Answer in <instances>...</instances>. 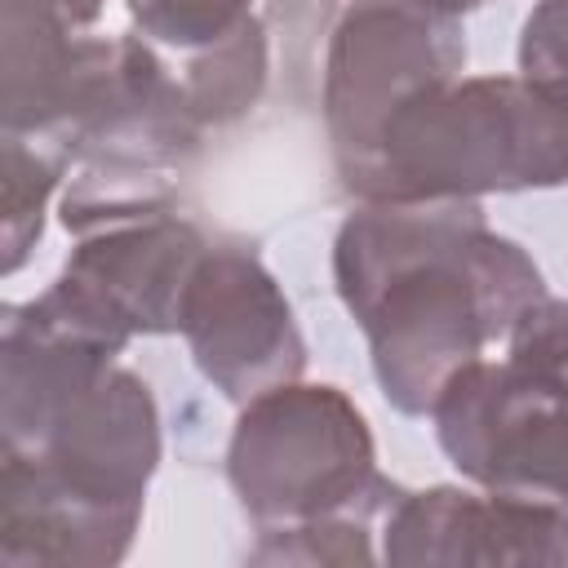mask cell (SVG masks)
Segmentation results:
<instances>
[{
    "label": "cell",
    "instance_id": "1",
    "mask_svg": "<svg viewBox=\"0 0 568 568\" xmlns=\"http://www.w3.org/2000/svg\"><path fill=\"white\" fill-rule=\"evenodd\" d=\"M160 466L151 386L27 302L0 320V564L106 568Z\"/></svg>",
    "mask_w": 568,
    "mask_h": 568
},
{
    "label": "cell",
    "instance_id": "2",
    "mask_svg": "<svg viewBox=\"0 0 568 568\" xmlns=\"http://www.w3.org/2000/svg\"><path fill=\"white\" fill-rule=\"evenodd\" d=\"M333 284L404 417H430L444 386L546 297L537 262L488 231L479 200H359L333 240Z\"/></svg>",
    "mask_w": 568,
    "mask_h": 568
},
{
    "label": "cell",
    "instance_id": "3",
    "mask_svg": "<svg viewBox=\"0 0 568 568\" xmlns=\"http://www.w3.org/2000/svg\"><path fill=\"white\" fill-rule=\"evenodd\" d=\"M40 138V133H36ZM49 142L75 164L58 217L71 235L178 209V169L204 124L146 36H80L67 111Z\"/></svg>",
    "mask_w": 568,
    "mask_h": 568
},
{
    "label": "cell",
    "instance_id": "4",
    "mask_svg": "<svg viewBox=\"0 0 568 568\" xmlns=\"http://www.w3.org/2000/svg\"><path fill=\"white\" fill-rule=\"evenodd\" d=\"M342 186L399 204L568 186V102L524 75H457L413 98Z\"/></svg>",
    "mask_w": 568,
    "mask_h": 568
},
{
    "label": "cell",
    "instance_id": "5",
    "mask_svg": "<svg viewBox=\"0 0 568 568\" xmlns=\"http://www.w3.org/2000/svg\"><path fill=\"white\" fill-rule=\"evenodd\" d=\"M226 479L257 528L306 519H386L404 493L377 470L373 430L359 404L328 382H284L240 404Z\"/></svg>",
    "mask_w": 568,
    "mask_h": 568
},
{
    "label": "cell",
    "instance_id": "6",
    "mask_svg": "<svg viewBox=\"0 0 568 568\" xmlns=\"http://www.w3.org/2000/svg\"><path fill=\"white\" fill-rule=\"evenodd\" d=\"M466 40L457 18L404 0H351L324 49V129L337 178L351 182L377 151L386 124L422 93L457 80Z\"/></svg>",
    "mask_w": 568,
    "mask_h": 568
},
{
    "label": "cell",
    "instance_id": "7",
    "mask_svg": "<svg viewBox=\"0 0 568 568\" xmlns=\"http://www.w3.org/2000/svg\"><path fill=\"white\" fill-rule=\"evenodd\" d=\"M204 248V231L178 209L111 222L80 235L58 280L27 297V306L53 328L124 355L133 337L178 333L182 297Z\"/></svg>",
    "mask_w": 568,
    "mask_h": 568
},
{
    "label": "cell",
    "instance_id": "8",
    "mask_svg": "<svg viewBox=\"0 0 568 568\" xmlns=\"http://www.w3.org/2000/svg\"><path fill=\"white\" fill-rule=\"evenodd\" d=\"M444 457L479 488L568 506V377L506 355L466 364L430 408Z\"/></svg>",
    "mask_w": 568,
    "mask_h": 568
},
{
    "label": "cell",
    "instance_id": "9",
    "mask_svg": "<svg viewBox=\"0 0 568 568\" xmlns=\"http://www.w3.org/2000/svg\"><path fill=\"white\" fill-rule=\"evenodd\" d=\"M178 333L195 368L231 404H248L271 386L297 382L306 342L280 280L253 248L209 244L191 271Z\"/></svg>",
    "mask_w": 568,
    "mask_h": 568
},
{
    "label": "cell",
    "instance_id": "10",
    "mask_svg": "<svg viewBox=\"0 0 568 568\" xmlns=\"http://www.w3.org/2000/svg\"><path fill=\"white\" fill-rule=\"evenodd\" d=\"M395 568H568V506L435 484L399 493L382 524Z\"/></svg>",
    "mask_w": 568,
    "mask_h": 568
},
{
    "label": "cell",
    "instance_id": "11",
    "mask_svg": "<svg viewBox=\"0 0 568 568\" xmlns=\"http://www.w3.org/2000/svg\"><path fill=\"white\" fill-rule=\"evenodd\" d=\"M75 27L44 0H0V129L53 133L80 58Z\"/></svg>",
    "mask_w": 568,
    "mask_h": 568
},
{
    "label": "cell",
    "instance_id": "12",
    "mask_svg": "<svg viewBox=\"0 0 568 568\" xmlns=\"http://www.w3.org/2000/svg\"><path fill=\"white\" fill-rule=\"evenodd\" d=\"M266 80H271V40L257 13L240 22L226 40L191 53V62L182 67V89L204 129H222L248 115L262 102Z\"/></svg>",
    "mask_w": 568,
    "mask_h": 568
},
{
    "label": "cell",
    "instance_id": "13",
    "mask_svg": "<svg viewBox=\"0 0 568 568\" xmlns=\"http://www.w3.org/2000/svg\"><path fill=\"white\" fill-rule=\"evenodd\" d=\"M4 169H0V244H4V275H13L40 231H44V209L53 191L62 186L71 160L62 155L58 142L36 138V133H0Z\"/></svg>",
    "mask_w": 568,
    "mask_h": 568
},
{
    "label": "cell",
    "instance_id": "14",
    "mask_svg": "<svg viewBox=\"0 0 568 568\" xmlns=\"http://www.w3.org/2000/svg\"><path fill=\"white\" fill-rule=\"evenodd\" d=\"M253 564H373V519L337 515V519H306L288 528H257V546L248 550Z\"/></svg>",
    "mask_w": 568,
    "mask_h": 568
},
{
    "label": "cell",
    "instance_id": "15",
    "mask_svg": "<svg viewBox=\"0 0 568 568\" xmlns=\"http://www.w3.org/2000/svg\"><path fill=\"white\" fill-rule=\"evenodd\" d=\"M133 27L169 49L200 53L253 18V0H124Z\"/></svg>",
    "mask_w": 568,
    "mask_h": 568
},
{
    "label": "cell",
    "instance_id": "16",
    "mask_svg": "<svg viewBox=\"0 0 568 568\" xmlns=\"http://www.w3.org/2000/svg\"><path fill=\"white\" fill-rule=\"evenodd\" d=\"M519 75L568 102V0H537L519 31Z\"/></svg>",
    "mask_w": 568,
    "mask_h": 568
},
{
    "label": "cell",
    "instance_id": "17",
    "mask_svg": "<svg viewBox=\"0 0 568 568\" xmlns=\"http://www.w3.org/2000/svg\"><path fill=\"white\" fill-rule=\"evenodd\" d=\"M53 13H62L71 27H89V22H98L102 18V9H106V0H44Z\"/></svg>",
    "mask_w": 568,
    "mask_h": 568
},
{
    "label": "cell",
    "instance_id": "18",
    "mask_svg": "<svg viewBox=\"0 0 568 568\" xmlns=\"http://www.w3.org/2000/svg\"><path fill=\"white\" fill-rule=\"evenodd\" d=\"M479 4H488V0H426V9H435V13H448V18H462V13L479 9Z\"/></svg>",
    "mask_w": 568,
    "mask_h": 568
},
{
    "label": "cell",
    "instance_id": "19",
    "mask_svg": "<svg viewBox=\"0 0 568 568\" xmlns=\"http://www.w3.org/2000/svg\"><path fill=\"white\" fill-rule=\"evenodd\" d=\"M404 4H422V9H426V0H404Z\"/></svg>",
    "mask_w": 568,
    "mask_h": 568
}]
</instances>
